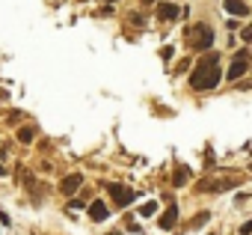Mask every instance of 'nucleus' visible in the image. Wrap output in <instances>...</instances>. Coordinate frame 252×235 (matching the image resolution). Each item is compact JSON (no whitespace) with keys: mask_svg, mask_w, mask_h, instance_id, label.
Returning a JSON list of instances; mask_svg holds the SVG:
<instances>
[{"mask_svg":"<svg viewBox=\"0 0 252 235\" xmlns=\"http://www.w3.org/2000/svg\"><path fill=\"white\" fill-rule=\"evenodd\" d=\"M0 101H6V92H3V89H0Z\"/></svg>","mask_w":252,"mask_h":235,"instance_id":"f3484780","label":"nucleus"},{"mask_svg":"<svg viewBox=\"0 0 252 235\" xmlns=\"http://www.w3.org/2000/svg\"><path fill=\"white\" fill-rule=\"evenodd\" d=\"M155 211H158V202H143V205H140V214H143V217H149V214H155Z\"/></svg>","mask_w":252,"mask_h":235,"instance_id":"4468645a","label":"nucleus"},{"mask_svg":"<svg viewBox=\"0 0 252 235\" xmlns=\"http://www.w3.org/2000/svg\"><path fill=\"white\" fill-rule=\"evenodd\" d=\"M249 66H252L249 51H237V54H234V60H231V69H228V75H225V78H228V80H237V78H240Z\"/></svg>","mask_w":252,"mask_h":235,"instance_id":"7ed1b4c3","label":"nucleus"},{"mask_svg":"<svg viewBox=\"0 0 252 235\" xmlns=\"http://www.w3.org/2000/svg\"><path fill=\"white\" fill-rule=\"evenodd\" d=\"M80 185H83V176H80V173H71V176H65V179L60 182V191H63L65 196H71L74 191H80Z\"/></svg>","mask_w":252,"mask_h":235,"instance_id":"39448f33","label":"nucleus"},{"mask_svg":"<svg viewBox=\"0 0 252 235\" xmlns=\"http://www.w3.org/2000/svg\"><path fill=\"white\" fill-rule=\"evenodd\" d=\"M240 36H243L246 42H252V24H249V27H243V30H240Z\"/></svg>","mask_w":252,"mask_h":235,"instance_id":"2eb2a0df","label":"nucleus"},{"mask_svg":"<svg viewBox=\"0 0 252 235\" xmlns=\"http://www.w3.org/2000/svg\"><path fill=\"white\" fill-rule=\"evenodd\" d=\"M231 185H234V179H202L199 182V191H225Z\"/></svg>","mask_w":252,"mask_h":235,"instance_id":"423d86ee","label":"nucleus"},{"mask_svg":"<svg viewBox=\"0 0 252 235\" xmlns=\"http://www.w3.org/2000/svg\"><path fill=\"white\" fill-rule=\"evenodd\" d=\"M240 235H252V220H246V223L240 226Z\"/></svg>","mask_w":252,"mask_h":235,"instance_id":"dca6fc26","label":"nucleus"},{"mask_svg":"<svg viewBox=\"0 0 252 235\" xmlns=\"http://www.w3.org/2000/svg\"><path fill=\"white\" fill-rule=\"evenodd\" d=\"M211 235H217V232H211Z\"/></svg>","mask_w":252,"mask_h":235,"instance_id":"6ab92c4d","label":"nucleus"},{"mask_svg":"<svg viewBox=\"0 0 252 235\" xmlns=\"http://www.w3.org/2000/svg\"><path fill=\"white\" fill-rule=\"evenodd\" d=\"M33 137H36V128H33V125H24V128H18V140H21V143H30Z\"/></svg>","mask_w":252,"mask_h":235,"instance_id":"9b49d317","label":"nucleus"},{"mask_svg":"<svg viewBox=\"0 0 252 235\" xmlns=\"http://www.w3.org/2000/svg\"><path fill=\"white\" fill-rule=\"evenodd\" d=\"M178 15H181V9H178L175 3H160V6H158V18H160V21H175Z\"/></svg>","mask_w":252,"mask_h":235,"instance_id":"6e6552de","label":"nucleus"},{"mask_svg":"<svg viewBox=\"0 0 252 235\" xmlns=\"http://www.w3.org/2000/svg\"><path fill=\"white\" fill-rule=\"evenodd\" d=\"M107 191L113 194L116 205H122V208H125V205H131V202H134V196H137L131 188H125V185H116V182H113V185H107Z\"/></svg>","mask_w":252,"mask_h":235,"instance_id":"20e7f679","label":"nucleus"},{"mask_svg":"<svg viewBox=\"0 0 252 235\" xmlns=\"http://www.w3.org/2000/svg\"><path fill=\"white\" fill-rule=\"evenodd\" d=\"M225 12H228V15H240V18H243V15H249V6L243 3V0H225Z\"/></svg>","mask_w":252,"mask_h":235,"instance_id":"1a4fd4ad","label":"nucleus"},{"mask_svg":"<svg viewBox=\"0 0 252 235\" xmlns=\"http://www.w3.org/2000/svg\"><path fill=\"white\" fill-rule=\"evenodd\" d=\"M187 179H190V176H187V170L181 167V170H175V176H172V185H175V188H181V185H187Z\"/></svg>","mask_w":252,"mask_h":235,"instance_id":"f8f14e48","label":"nucleus"},{"mask_svg":"<svg viewBox=\"0 0 252 235\" xmlns=\"http://www.w3.org/2000/svg\"><path fill=\"white\" fill-rule=\"evenodd\" d=\"M220 80H222V72H220V54H205V57L196 63L193 75H190V86L199 89V92H205V89H214Z\"/></svg>","mask_w":252,"mask_h":235,"instance_id":"f257e3e1","label":"nucleus"},{"mask_svg":"<svg viewBox=\"0 0 252 235\" xmlns=\"http://www.w3.org/2000/svg\"><path fill=\"white\" fill-rule=\"evenodd\" d=\"M104 3H116V0H104Z\"/></svg>","mask_w":252,"mask_h":235,"instance_id":"a211bd4d","label":"nucleus"},{"mask_svg":"<svg viewBox=\"0 0 252 235\" xmlns=\"http://www.w3.org/2000/svg\"><path fill=\"white\" fill-rule=\"evenodd\" d=\"M208 220H211V214H208V211H199V214L193 217V229H202V226H208Z\"/></svg>","mask_w":252,"mask_h":235,"instance_id":"ddd939ff","label":"nucleus"},{"mask_svg":"<svg viewBox=\"0 0 252 235\" xmlns=\"http://www.w3.org/2000/svg\"><path fill=\"white\" fill-rule=\"evenodd\" d=\"M187 45H190L193 51H208V48L214 45V30H211L208 24H193V27L187 30Z\"/></svg>","mask_w":252,"mask_h":235,"instance_id":"f03ea898","label":"nucleus"},{"mask_svg":"<svg viewBox=\"0 0 252 235\" xmlns=\"http://www.w3.org/2000/svg\"><path fill=\"white\" fill-rule=\"evenodd\" d=\"M89 217H92V220H107V205H104L101 199L92 202V205H89Z\"/></svg>","mask_w":252,"mask_h":235,"instance_id":"9d476101","label":"nucleus"},{"mask_svg":"<svg viewBox=\"0 0 252 235\" xmlns=\"http://www.w3.org/2000/svg\"><path fill=\"white\" fill-rule=\"evenodd\" d=\"M175 223H178V205L169 202V208L160 214V229H175Z\"/></svg>","mask_w":252,"mask_h":235,"instance_id":"0eeeda50","label":"nucleus"}]
</instances>
